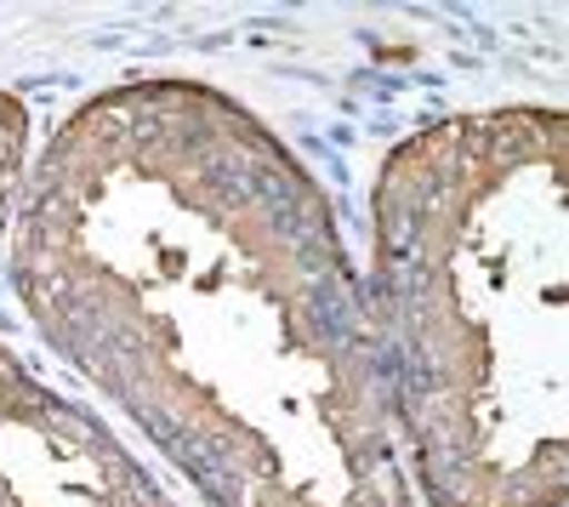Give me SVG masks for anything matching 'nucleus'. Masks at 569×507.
Returning a JSON list of instances; mask_svg holds the SVG:
<instances>
[{"label":"nucleus","mask_w":569,"mask_h":507,"mask_svg":"<svg viewBox=\"0 0 569 507\" xmlns=\"http://www.w3.org/2000/svg\"><path fill=\"white\" fill-rule=\"evenodd\" d=\"M18 143H23V115L0 98V206H7V182H12V166H18Z\"/></svg>","instance_id":"1"}]
</instances>
